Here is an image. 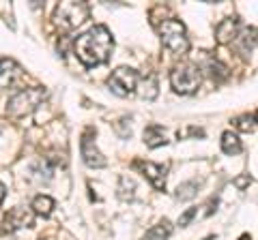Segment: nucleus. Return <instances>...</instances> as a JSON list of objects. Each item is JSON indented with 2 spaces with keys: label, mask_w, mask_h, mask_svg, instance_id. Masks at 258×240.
I'll return each instance as SVG.
<instances>
[{
  "label": "nucleus",
  "mask_w": 258,
  "mask_h": 240,
  "mask_svg": "<svg viewBox=\"0 0 258 240\" xmlns=\"http://www.w3.org/2000/svg\"><path fill=\"white\" fill-rule=\"evenodd\" d=\"M112 50H114V39H112L110 30L106 26H101V24L86 30L84 35H80L74 43V52L78 56V60L88 69L108 62Z\"/></svg>",
  "instance_id": "f257e3e1"
},
{
  "label": "nucleus",
  "mask_w": 258,
  "mask_h": 240,
  "mask_svg": "<svg viewBox=\"0 0 258 240\" xmlns=\"http://www.w3.org/2000/svg\"><path fill=\"white\" fill-rule=\"evenodd\" d=\"M157 33H159V39L164 47L168 52H172L174 56H183L187 54L189 50V39H187V33H185V26L179 22V20H164L157 26Z\"/></svg>",
  "instance_id": "f03ea898"
},
{
  "label": "nucleus",
  "mask_w": 258,
  "mask_h": 240,
  "mask_svg": "<svg viewBox=\"0 0 258 240\" xmlns=\"http://www.w3.org/2000/svg\"><path fill=\"white\" fill-rule=\"evenodd\" d=\"M45 94L47 92L39 86L22 88V90H18L9 101H7V111H9V116H13V118H22V116L30 114V111H35L39 105H41Z\"/></svg>",
  "instance_id": "7ed1b4c3"
},
{
  "label": "nucleus",
  "mask_w": 258,
  "mask_h": 240,
  "mask_svg": "<svg viewBox=\"0 0 258 240\" xmlns=\"http://www.w3.org/2000/svg\"><path fill=\"white\" fill-rule=\"evenodd\" d=\"M91 15V7L86 3H76V0H67L60 3L54 11V24L62 30H74L88 20Z\"/></svg>",
  "instance_id": "20e7f679"
},
{
  "label": "nucleus",
  "mask_w": 258,
  "mask_h": 240,
  "mask_svg": "<svg viewBox=\"0 0 258 240\" xmlns=\"http://www.w3.org/2000/svg\"><path fill=\"white\" fill-rule=\"evenodd\" d=\"M200 82H203V75H200V69L191 62H183V65H176L170 73V84L174 88V92L179 94H191L198 90Z\"/></svg>",
  "instance_id": "39448f33"
},
{
  "label": "nucleus",
  "mask_w": 258,
  "mask_h": 240,
  "mask_svg": "<svg viewBox=\"0 0 258 240\" xmlns=\"http://www.w3.org/2000/svg\"><path fill=\"white\" fill-rule=\"evenodd\" d=\"M138 79L140 73L136 69H129V67H118L116 71H112V75L108 77V88L116 97H129L136 86H138Z\"/></svg>",
  "instance_id": "423d86ee"
},
{
  "label": "nucleus",
  "mask_w": 258,
  "mask_h": 240,
  "mask_svg": "<svg viewBox=\"0 0 258 240\" xmlns=\"http://www.w3.org/2000/svg\"><path fill=\"white\" fill-rule=\"evenodd\" d=\"M80 150H82V159L88 167H103L106 165V159L99 153V148L95 146V140H93V129H88L82 135V142H80Z\"/></svg>",
  "instance_id": "0eeeda50"
},
{
  "label": "nucleus",
  "mask_w": 258,
  "mask_h": 240,
  "mask_svg": "<svg viewBox=\"0 0 258 240\" xmlns=\"http://www.w3.org/2000/svg\"><path fill=\"white\" fill-rule=\"evenodd\" d=\"M134 167H138L144 178H147L157 191H164V187H166V167L164 165L151 163V161H136Z\"/></svg>",
  "instance_id": "6e6552de"
},
{
  "label": "nucleus",
  "mask_w": 258,
  "mask_h": 240,
  "mask_svg": "<svg viewBox=\"0 0 258 240\" xmlns=\"http://www.w3.org/2000/svg\"><path fill=\"white\" fill-rule=\"evenodd\" d=\"M32 221H35V210L32 208H26V206H15L7 212L5 217V225L7 229H20V227H30Z\"/></svg>",
  "instance_id": "1a4fd4ad"
},
{
  "label": "nucleus",
  "mask_w": 258,
  "mask_h": 240,
  "mask_svg": "<svg viewBox=\"0 0 258 240\" xmlns=\"http://www.w3.org/2000/svg\"><path fill=\"white\" fill-rule=\"evenodd\" d=\"M241 24L237 18H226L224 22L217 24V28H215V39H217V43H230V41H235L237 35L241 33Z\"/></svg>",
  "instance_id": "9d476101"
},
{
  "label": "nucleus",
  "mask_w": 258,
  "mask_h": 240,
  "mask_svg": "<svg viewBox=\"0 0 258 240\" xmlns=\"http://www.w3.org/2000/svg\"><path fill=\"white\" fill-rule=\"evenodd\" d=\"M232 43H235V50L241 56H247L258 45V28H245V30H241Z\"/></svg>",
  "instance_id": "9b49d317"
},
{
  "label": "nucleus",
  "mask_w": 258,
  "mask_h": 240,
  "mask_svg": "<svg viewBox=\"0 0 258 240\" xmlns=\"http://www.w3.org/2000/svg\"><path fill=\"white\" fill-rule=\"evenodd\" d=\"M20 67L15 65V60L11 58H0V90L9 88L15 84V79L20 77Z\"/></svg>",
  "instance_id": "f8f14e48"
},
{
  "label": "nucleus",
  "mask_w": 258,
  "mask_h": 240,
  "mask_svg": "<svg viewBox=\"0 0 258 240\" xmlns=\"http://www.w3.org/2000/svg\"><path fill=\"white\" fill-rule=\"evenodd\" d=\"M144 144H147L149 148H159V146H164V144H168L164 129H161L159 125L147 127V129H144Z\"/></svg>",
  "instance_id": "ddd939ff"
},
{
  "label": "nucleus",
  "mask_w": 258,
  "mask_h": 240,
  "mask_svg": "<svg viewBox=\"0 0 258 240\" xmlns=\"http://www.w3.org/2000/svg\"><path fill=\"white\" fill-rule=\"evenodd\" d=\"M222 150L226 155H230V157H235V155H239L241 150H243L241 140L237 138V133H232V131L222 133Z\"/></svg>",
  "instance_id": "4468645a"
},
{
  "label": "nucleus",
  "mask_w": 258,
  "mask_h": 240,
  "mask_svg": "<svg viewBox=\"0 0 258 240\" xmlns=\"http://www.w3.org/2000/svg\"><path fill=\"white\" fill-rule=\"evenodd\" d=\"M172 234V223L164 219V221H159L157 225H153L147 234H144V240H164Z\"/></svg>",
  "instance_id": "2eb2a0df"
},
{
  "label": "nucleus",
  "mask_w": 258,
  "mask_h": 240,
  "mask_svg": "<svg viewBox=\"0 0 258 240\" xmlns=\"http://www.w3.org/2000/svg\"><path fill=\"white\" fill-rule=\"evenodd\" d=\"M32 210L37 214H43V217H50L52 214V208H54V199L50 195H37L32 199Z\"/></svg>",
  "instance_id": "dca6fc26"
},
{
  "label": "nucleus",
  "mask_w": 258,
  "mask_h": 240,
  "mask_svg": "<svg viewBox=\"0 0 258 240\" xmlns=\"http://www.w3.org/2000/svg\"><path fill=\"white\" fill-rule=\"evenodd\" d=\"M118 197L120 199H134L136 197V182L127 176L118 178Z\"/></svg>",
  "instance_id": "f3484780"
},
{
  "label": "nucleus",
  "mask_w": 258,
  "mask_h": 240,
  "mask_svg": "<svg viewBox=\"0 0 258 240\" xmlns=\"http://www.w3.org/2000/svg\"><path fill=\"white\" fill-rule=\"evenodd\" d=\"M140 94H142L144 99H149V101H153V99L157 97V77H155V75H149V77L142 82Z\"/></svg>",
  "instance_id": "a211bd4d"
},
{
  "label": "nucleus",
  "mask_w": 258,
  "mask_h": 240,
  "mask_svg": "<svg viewBox=\"0 0 258 240\" xmlns=\"http://www.w3.org/2000/svg\"><path fill=\"white\" fill-rule=\"evenodd\" d=\"M198 182L196 180H189V182H183V185L176 187V199H191L194 195H196V191H198Z\"/></svg>",
  "instance_id": "6ab92c4d"
},
{
  "label": "nucleus",
  "mask_w": 258,
  "mask_h": 240,
  "mask_svg": "<svg viewBox=\"0 0 258 240\" xmlns=\"http://www.w3.org/2000/svg\"><path fill=\"white\" fill-rule=\"evenodd\" d=\"M30 172L37 174L39 180H50L52 178V167H50V163H47L45 159H43V161H37L35 165L30 167Z\"/></svg>",
  "instance_id": "aec40b11"
},
{
  "label": "nucleus",
  "mask_w": 258,
  "mask_h": 240,
  "mask_svg": "<svg viewBox=\"0 0 258 240\" xmlns=\"http://www.w3.org/2000/svg\"><path fill=\"white\" fill-rule=\"evenodd\" d=\"M207 69H209V73H211V77H217V79L228 77V69H226L220 60L209 58V60H207Z\"/></svg>",
  "instance_id": "412c9836"
},
{
  "label": "nucleus",
  "mask_w": 258,
  "mask_h": 240,
  "mask_svg": "<svg viewBox=\"0 0 258 240\" xmlns=\"http://www.w3.org/2000/svg\"><path fill=\"white\" fill-rule=\"evenodd\" d=\"M254 118L252 116H249V114H243V116H239V118H235V127H237V129L239 131H252L254 129Z\"/></svg>",
  "instance_id": "4be33fe9"
},
{
  "label": "nucleus",
  "mask_w": 258,
  "mask_h": 240,
  "mask_svg": "<svg viewBox=\"0 0 258 240\" xmlns=\"http://www.w3.org/2000/svg\"><path fill=\"white\" fill-rule=\"evenodd\" d=\"M196 212H198V208H187V210H185L181 217H179V225L181 227H185V225H189V221L196 217Z\"/></svg>",
  "instance_id": "5701e85b"
},
{
  "label": "nucleus",
  "mask_w": 258,
  "mask_h": 240,
  "mask_svg": "<svg viewBox=\"0 0 258 240\" xmlns=\"http://www.w3.org/2000/svg\"><path fill=\"white\" fill-rule=\"evenodd\" d=\"M247 182H249V176H243V178H239V180H237V185H239V187H245Z\"/></svg>",
  "instance_id": "b1692460"
},
{
  "label": "nucleus",
  "mask_w": 258,
  "mask_h": 240,
  "mask_svg": "<svg viewBox=\"0 0 258 240\" xmlns=\"http://www.w3.org/2000/svg\"><path fill=\"white\" fill-rule=\"evenodd\" d=\"M3 199H5V185L0 182V204H3Z\"/></svg>",
  "instance_id": "393cba45"
},
{
  "label": "nucleus",
  "mask_w": 258,
  "mask_h": 240,
  "mask_svg": "<svg viewBox=\"0 0 258 240\" xmlns=\"http://www.w3.org/2000/svg\"><path fill=\"white\" fill-rule=\"evenodd\" d=\"M239 240H252V238H249V234H243V236H241Z\"/></svg>",
  "instance_id": "a878e982"
},
{
  "label": "nucleus",
  "mask_w": 258,
  "mask_h": 240,
  "mask_svg": "<svg viewBox=\"0 0 258 240\" xmlns=\"http://www.w3.org/2000/svg\"><path fill=\"white\" fill-rule=\"evenodd\" d=\"M254 120H256V125H258V111H256V114H254Z\"/></svg>",
  "instance_id": "bb28decb"
}]
</instances>
